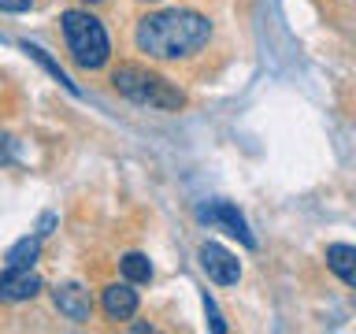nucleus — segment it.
<instances>
[{
  "label": "nucleus",
  "instance_id": "13",
  "mask_svg": "<svg viewBox=\"0 0 356 334\" xmlns=\"http://www.w3.org/2000/svg\"><path fill=\"white\" fill-rule=\"evenodd\" d=\"M204 312H208V319H211V331H216V334H227V323H222L219 308H216V301H211L208 294H204Z\"/></svg>",
  "mask_w": 356,
  "mask_h": 334
},
{
  "label": "nucleus",
  "instance_id": "12",
  "mask_svg": "<svg viewBox=\"0 0 356 334\" xmlns=\"http://www.w3.org/2000/svg\"><path fill=\"white\" fill-rule=\"evenodd\" d=\"M119 267H122V275H127L130 283H149L152 278V260L145 253H127L119 260Z\"/></svg>",
  "mask_w": 356,
  "mask_h": 334
},
{
  "label": "nucleus",
  "instance_id": "5",
  "mask_svg": "<svg viewBox=\"0 0 356 334\" xmlns=\"http://www.w3.org/2000/svg\"><path fill=\"white\" fill-rule=\"evenodd\" d=\"M52 305L63 319H71V323H86L89 316H93V297H89V289L82 283L56 286L52 289Z\"/></svg>",
  "mask_w": 356,
  "mask_h": 334
},
{
  "label": "nucleus",
  "instance_id": "15",
  "mask_svg": "<svg viewBox=\"0 0 356 334\" xmlns=\"http://www.w3.org/2000/svg\"><path fill=\"white\" fill-rule=\"evenodd\" d=\"M0 160H8V152H4V138H0Z\"/></svg>",
  "mask_w": 356,
  "mask_h": 334
},
{
  "label": "nucleus",
  "instance_id": "14",
  "mask_svg": "<svg viewBox=\"0 0 356 334\" xmlns=\"http://www.w3.org/2000/svg\"><path fill=\"white\" fill-rule=\"evenodd\" d=\"M30 8H33V0H0V11H8V15H22Z\"/></svg>",
  "mask_w": 356,
  "mask_h": 334
},
{
  "label": "nucleus",
  "instance_id": "4",
  "mask_svg": "<svg viewBox=\"0 0 356 334\" xmlns=\"http://www.w3.org/2000/svg\"><path fill=\"white\" fill-rule=\"evenodd\" d=\"M200 267L216 286H234L241 278V264L230 249H222L219 241H204L200 245Z\"/></svg>",
  "mask_w": 356,
  "mask_h": 334
},
{
  "label": "nucleus",
  "instance_id": "8",
  "mask_svg": "<svg viewBox=\"0 0 356 334\" xmlns=\"http://www.w3.org/2000/svg\"><path fill=\"white\" fill-rule=\"evenodd\" d=\"M100 308H104V316L108 319H130L134 312H138V289L130 286V278L127 283H111L104 286V294H100Z\"/></svg>",
  "mask_w": 356,
  "mask_h": 334
},
{
  "label": "nucleus",
  "instance_id": "3",
  "mask_svg": "<svg viewBox=\"0 0 356 334\" xmlns=\"http://www.w3.org/2000/svg\"><path fill=\"white\" fill-rule=\"evenodd\" d=\"M60 26H63V38H67V49H71V60L82 67V71H100V67L111 60L108 30L97 15H89L82 8H71L60 15Z\"/></svg>",
  "mask_w": 356,
  "mask_h": 334
},
{
  "label": "nucleus",
  "instance_id": "10",
  "mask_svg": "<svg viewBox=\"0 0 356 334\" xmlns=\"http://www.w3.org/2000/svg\"><path fill=\"white\" fill-rule=\"evenodd\" d=\"M41 256V234H26V238H19L15 245L8 249V267H33V260Z\"/></svg>",
  "mask_w": 356,
  "mask_h": 334
},
{
  "label": "nucleus",
  "instance_id": "1",
  "mask_svg": "<svg viewBox=\"0 0 356 334\" xmlns=\"http://www.w3.org/2000/svg\"><path fill=\"white\" fill-rule=\"evenodd\" d=\"M208 38H211V22L189 8L152 11L134 30V41L149 60H186V56L204 49Z\"/></svg>",
  "mask_w": 356,
  "mask_h": 334
},
{
  "label": "nucleus",
  "instance_id": "6",
  "mask_svg": "<svg viewBox=\"0 0 356 334\" xmlns=\"http://www.w3.org/2000/svg\"><path fill=\"white\" fill-rule=\"evenodd\" d=\"M204 223H219V227H227V234H234L245 249H256V238H252V230H249V223H245V216L234 205H227V200H216V205H208V208H200L197 212Z\"/></svg>",
  "mask_w": 356,
  "mask_h": 334
},
{
  "label": "nucleus",
  "instance_id": "11",
  "mask_svg": "<svg viewBox=\"0 0 356 334\" xmlns=\"http://www.w3.org/2000/svg\"><path fill=\"white\" fill-rule=\"evenodd\" d=\"M22 52H26V56H30V60H38V63L44 67V71H49V74L56 78V82H60V86L67 89V93H74V97H78V86L71 82V78H67V71H63V67H60V63H56V60H52V56H49V52H44V49H41V45H30V41H22Z\"/></svg>",
  "mask_w": 356,
  "mask_h": 334
},
{
  "label": "nucleus",
  "instance_id": "9",
  "mask_svg": "<svg viewBox=\"0 0 356 334\" xmlns=\"http://www.w3.org/2000/svg\"><path fill=\"white\" fill-rule=\"evenodd\" d=\"M327 267L349 289H356V245H345V241L327 245Z\"/></svg>",
  "mask_w": 356,
  "mask_h": 334
},
{
  "label": "nucleus",
  "instance_id": "7",
  "mask_svg": "<svg viewBox=\"0 0 356 334\" xmlns=\"http://www.w3.org/2000/svg\"><path fill=\"white\" fill-rule=\"evenodd\" d=\"M41 294V278L30 267H8L0 271V301H33Z\"/></svg>",
  "mask_w": 356,
  "mask_h": 334
},
{
  "label": "nucleus",
  "instance_id": "2",
  "mask_svg": "<svg viewBox=\"0 0 356 334\" xmlns=\"http://www.w3.org/2000/svg\"><path fill=\"white\" fill-rule=\"evenodd\" d=\"M111 86L115 93H122L127 100L141 108H160V111H182L186 108V93L175 82H167L163 74L149 71L141 63H119L111 71Z\"/></svg>",
  "mask_w": 356,
  "mask_h": 334
},
{
  "label": "nucleus",
  "instance_id": "16",
  "mask_svg": "<svg viewBox=\"0 0 356 334\" xmlns=\"http://www.w3.org/2000/svg\"><path fill=\"white\" fill-rule=\"evenodd\" d=\"M82 4H104V0H82Z\"/></svg>",
  "mask_w": 356,
  "mask_h": 334
}]
</instances>
